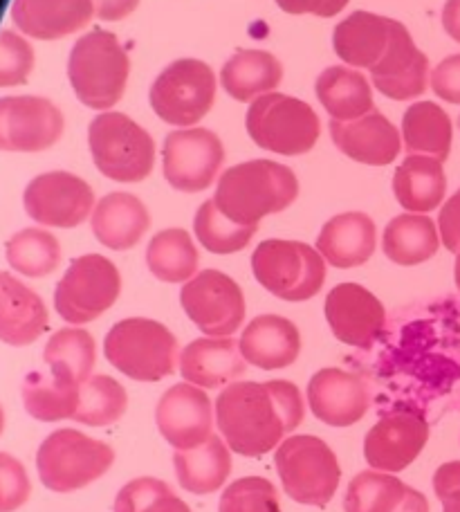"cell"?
<instances>
[{"label":"cell","mask_w":460,"mask_h":512,"mask_svg":"<svg viewBox=\"0 0 460 512\" xmlns=\"http://www.w3.org/2000/svg\"><path fill=\"white\" fill-rule=\"evenodd\" d=\"M214 409L229 450L250 459L276 450L306 416L301 391L290 380L232 382L218 393Z\"/></svg>","instance_id":"obj_1"},{"label":"cell","mask_w":460,"mask_h":512,"mask_svg":"<svg viewBox=\"0 0 460 512\" xmlns=\"http://www.w3.org/2000/svg\"><path fill=\"white\" fill-rule=\"evenodd\" d=\"M297 196L299 180L290 167L272 160H250L218 178L214 203L236 225L259 227L265 216L288 209Z\"/></svg>","instance_id":"obj_2"},{"label":"cell","mask_w":460,"mask_h":512,"mask_svg":"<svg viewBox=\"0 0 460 512\" xmlns=\"http://www.w3.org/2000/svg\"><path fill=\"white\" fill-rule=\"evenodd\" d=\"M131 59L117 36L92 30L72 45L68 57V79L77 99L92 111L106 113L126 93Z\"/></svg>","instance_id":"obj_3"},{"label":"cell","mask_w":460,"mask_h":512,"mask_svg":"<svg viewBox=\"0 0 460 512\" xmlns=\"http://www.w3.org/2000/svg\"><path fill=\"white\" fill-rule=\"evenodd\" d=\"M104 355L126 378L160 382L178 369V340L167 326L149 317H128L106 333Z\"/></svg>","instance_id":"obj_4"},{"label":"cell","mask_w":460,"mask_h":512,"mask_svg":"<svg viewBox=\"0 0 460 512\" xmlns=\"http://www.w3.org/2000/svg\"><path fill=\"white\" fill-rule=\"evenodd\" d=\"M113 463V447L70 427L45 436L36 450L39 481L57 495H70L99 481Z\"/></svg>","instance_id":"obj_5"},{"label":"cell","mask_w":460,"mask_h":512,"mask_svg":"<svg viewBox=\"0 0 460 512\" xmlns=\"http://www.w3.org/2000/svg\"><path fill=\"white\" fill-rule=\"evenodd\" d=\"M274 468L285 495L301 506L326 508L342 481L337 454L312 434L285 438L274 452Z\"/></svg>","instance_id":"obj_6"},{"label":"cell","mask_w":460,"mask_h":512,"mask_svg":"<svg viewBox=\"0 0 460 512\" xmlns=\"http://www.w3.org/2000/svg\"><path fill=\"white\" fill-rule=\"evenodd\" d=\"M90 155L99 173L115 182H142L155 167V142L124 113L106 111L88 128Z\"/></svg>","instance_id":"obj_7"},{"label":"cell","mask_w":460,"mask_h":512,"mask_svg":"<svg viewBox=\"0 0 460 512\" xmlns=\"http://www.w3.org/2000/svg\"><path fill=\"white\" fill-rule=\"evenodd\" d=\"M326 259L317 248L299 241L270 239L252 254L256 281L283 301H308L319 295L326 281Z\"/></svg>","instance_id":"obj_8"},{"label":"cell","mask_w":460,"mask_h":512,"mask_svg":"<svg viewBox=\"0 0 460 512\" xmlns=\"http://www.w3.org/2000/svg\"><path fill=\"white\" fill-rule=\"evenodd\" d=\"M245 126L252 142L276 155H303L315 149L321 122L310 104L297 97L268 93L247 108Z\"/></svg>","instance_id":"obj_9"},{"label":"cell","mask_w":460,"mask_h":512,"mask_svg":"<svg viewBox=\"0 0 460 512\" xmlns=\"http://www.w3.org/2000/svg\"><path fill=\"white\" fill-rule=\"evenodd\" d=\"M122 292V274L101 254L77 256L54 288V310L70 326H84L113 308Z\"/></svg>","instance_id":"obj_10"},{"label":"cell","mask_w":460,"mask_h":512,"mask_svg":"<svg viewBox=\"0 0 460 512\" xmlns=\"http://www.w3.org/2000/svg\"><path fill=\"white\" fill-rule=\"evenodd\" d=\"M216 75L205 61L178 59L151 86V108L162 122L191 128L202 122L216 102Z\"/></svg>","instance_id":"obj_11"},{"label":"cell","mask_w":460,"mask_h":512,"mask_svg":"<svg viewBox=\"0 0 460 512\" xmlns=\"http://www.w3.org/2000/svg\"><path fill=\"white\" fill-rule=\"evenodd\" d=\"M223 162V142L209 128H176L162 146L164 178L182 194H200L209 189Z\"/></svg>","instance_id":"obj_12"},{"label":"cell","mask_w":460,"mask_h":512,"mask_svg":"<svg viewBox=\"0 0 460 512\" xmlns=\"http://www.w3.org/2000/svg\"><path fill=\"white\" fill-rule=\"evenodd\" d=\"M95 205V191L70 171L41 173L23 191L25 214L41 227L72 230L88 221Z\"/></svg>","instance_id":"obj_13"},{"label":"cell","mask_w":460,"mask_h":512,"mask_svg":"<svg viewBox=\"0 0 460 512\" xmlns=\"http://www.w3.org/2000/svg\"><path fill=\"white\" fill-rule=\"evenodd\" d=\"M184 313L207 337H232L245 322V297L220 270H202L180 290Z\"/></svg>","instance_id":"obj_14"},{"label":"cell","mask_w":460,"mask_h":512,"mask_svg":"<svg viewBox=\"0 0 460 512\" xmlns=\"http://www.w3.org/2000/svg\"><path fill=\"white\" fill-rule=\"evenodd\" d=\"M66 120L61 108L45 97H0V151L39 153L61 140Z\"/></svg>","instance_id":"obj_15"},{"label":"cell","mask_w":460,"mask_h":512,"mask_svg":"<svg viewBox=\"0 0 460 512\" xmlns=\"http://www.w3.org/2000/svg\"><path fill=\"white\" fill-rule=\"evenodd\" d=\"M429 441V423L416 407L382 416L364 438V459L371 470L398 474L418 459Z\"/></svg>","instance_id":"obj_16"},{"label":"cell","mask_w":460,"mask_h":512,"mask_svg":"<svg viewBox=\"0 0 460 512\" xmlns=\"http://www.w3.org/2000/svg\"><path fill=\"white\" fill-rule=\"evenodd\" d=\"M155 425L176 452L193 450L214 436L216 409L205 389L180 382L164 391L155 405Z\"/></svg>","instance_id":"obj_17"},{"label":"cell","mask_w":460,"mask_h":512,"mask_svg":"<svg viewBox=\"0 0 460 512\" xmlns=\"http://www.w3.org/2000/svg\"><path fill=\"white\" fill-rule=\"evenodd\" d=\"M324 313L337 340L353 349L373 346L386 326L382 301L360 283H339L330 290Z\"/></svg>","instance_id":"obj_18"},{"label":"cell","mask_w":460,"mask_h":512,"mask_svg":"<svg viewBox=\"0 0 460 512\" xmlns=\"http://www.w3.org/2000/svg\"><path fill=\"white\" fill-rule=\"evenodd\" d=\"M306 398L315 418L330 427L360 423L371 407V393L364 380L335 367L321 369L310 378Z\"/></svg>","instance_id":"obj_19"},{"label":"cell","mask_w":460,"mask_h":512,"mask_svg":"<svg viewBox=\"0 0 460 512\" xmlns=\"http://www.w3.org/2000/svg\"><path fill=\"white\" fill-rule=\"evenodd\" d=\"M371 77L377 93L395 99V102H411L427 90L429 59L402 23L395 32L389 52L371 70Z\"/></svg>","instance_id":"obj_20"},{"label":"cell","mask_w":460,"mask_h":512,"mask_svg":"<svg viewBox=\"0 0 460 512\" xmlns=\"http://www.w3.org/2000/svg\"><path fill=\"white\" fill-rule=\"evenodd\" d=\"M178 371L184 382L200 389H220L241 378L247 371V362L234 337L205 335L180 351Z\"/></svg>","instance_id":"obj_21"},{"label":"cell","mask_w":460,"mask_h":512,"mask_svg":"<svg viewBox=\"0 0 460 512\" xmlns=\"http://www.w3.org/2000/svg\"><path fill=\"white\" fill-rule=\"evenodd\" d=\"M400 21L373 12H353L333 32V48L348 68L371 72L389 52Z\"/></svg>","instance_id":"obj_22"},{"label":"cell","mask_w":460,"mask_h":512,"mask_svg":"<svg viewBox=\"0 0 460 512\" xmlns=\"http://www.w3.org/2000/svg\"><path fill=\"white\" fill-rule=\"evenodd\" d=\"M48 306L39 292L12 272H0V342L14 349L34 344L48 331Z\"/></svg>","instance_id":"obj_23"},{"label":"cell","mask_w":460,"mask_h":512,"mask_svg":"<svg viewBox=\"0 0 460 512\" xmlns=\"http://www.w3.org/2000/svg\"><path fill=\"white\" fill-rule=\"evenodd\" d=\"M330 135L346 158L368 167H386L402 151L400 131L377 111L353 122L330 120Z\"/></svg>","instance_id":"obj_24"},{"label":"cell","mask_w":460,"mask_h":512,"mask_svg":"<svg viewBox=\"0 0 460 512\" xmlns=\"http://www.w3.org/2000/svg\"><path fill=\"white\" fill-rule=\"evenodd\" d=\"M95 16L92 0H14L16 30L36 41H59L88 27Z\"/></svg>","instance_id":"obj_25"},{"label":"cell","mask_w":460,"mask_h":512,"mask_svg":"<svg viewBox=\"0 0 460 512\" xmlns=\"http://www.w3.org/2000/svg\"><path fill=\"white\" fill-rule=\"evenodd\" d=\"M245 362L263 371L288 369L301 353V335L288 317H254L238 340Z\"/></svg>","instance_id":"obj_26"},{"label":"cell","mask_w":460,"mask_h":512,"mask_svg":"<svg viewBox=\"0 0 460 512\" xmlns=\"http://www.w3.org/2000/svg\"><path fill=\"white\" fill-rule=\"evenodd\" d=\"M90 227L95 239L108 250H133L151 227V214L140 198L113 191L92 209Z\"/></svg>","instance_id":"obj_27"},{"label":"cell","mask_w":460,"mask_h":512,"mask_svg":"<svg viewBox=\"0 0 460 512\" xmlns=\"http://www.w3.org/2000/svg\"><path fill=\"white\" fill-rule=\"evenodd\" d=\"M377 248L373 218L364 212H344L330 218L317 236V250L339 270L360 268Z\"/></svg>","instance_id":"obj_28"},{"label":"cell","mask_w":460,"mask_h":512,"mask_svg":"<svg viewBox=\"0 0 460 512\" xmlns=\"http://www.w3.org/2000/svg\"><path fill=\"white\" fill-rule=\"evenodd\" d=\"M79 396L81 382L59 367L30 371L21 382L23 407L39 423H61L75 418Z\"/></svg>","instance_id":"obj_29"},{"label":"cell","mask_w":460,"mask_h":512,"mask_svg":"<svg viewBox=\"0 0 460 512\" xmlns=\"http://www.w3.org/2000/svg\"><path fill=\"white\" fill-rule=\"evenodd\" d=\"M232 468V450L223 436L214 434L193 450H173V470H176L180 488L191 495L205 497L220 490L232 477Z\"/></svg>","instance_id":"obj_30"},{"label":"cell","mask_w":460,"mask_h":512,"mask_svg":"<svg viewBox=\"0 0 460 512\" xmlns=\"http://www.w3.org/2000/svg\"><path fill=\"white\" fill-rule=\"evenodd\" d=\"M393 194L409 214L434 212L447 194L443 162L429 155H407V160L395 169Z\"/></svg>","instance_id":"obj_31"},{"label":"cell","mask_w":460,"mask_h":512,"mask_svg":"<svg viewBox=\"0 0 460 512\" xmlns=\"http://www.w3.org/2000/svg\"><path fill=\"white\" fill-rule=\"evenodd\" d=\"M281 79V61L265 50H238L220 70V86L229 97L243 104L274 93Z\"/></svg>","instance_id":"obj_32"},{"label":"cell","mask_w":460,"mask_h":512,"mask_svg":"<svg viewBox=\"0 0 460 512\" xmlns=\"http://www.w3.org/2000/svg\"><path fill=\"white\" fill-rule=\"evenodd\" d=\"M315 93L330 120L353 122L375 111L373 88L360 70L330 66L317 77Z\"/></svg>","instance_id":"obj_33"},{"label":"cell","mask_w":460,"mask_h":512,"mask_svg":"<svg viewBox=\"0 0 460 512\" xmlns=\"http://www.w3.org/2000/svg\"><path fill=\"white\" fill-rule=\"evenodd\" d=\"M438 225L427 214H400L384 227L382 250L395 265H420L434 259L440 248Z\"/></svg>","instance_id":"obj_34"},{"label":"cell","mask_w":460,"mask_h":512,"mask_svg":"<svg viewBox=\"0 0 460 512\" xmlns=\"http://www.w3.org/2000/svg\"><path fill=\"white\" fill-rule=\"evenodd\" d=\"M454 128L449 115L434 102H418L402 117V146L407 155H429L445 162L452 153Z\"/></svg>","instance_id":"obj_35"},{"label":"cell","mask_w":460,"mask_h":512,"mask_svg":"<svg viewBox=\"0 0 460 512\" xmlns=\"http://www.w3.org/2000/svg\"><path fill=\"white\" fill-rule=\"evenodd\" d=\"M200 254L191 234L180 227L158 232L146 248V265L164 283H187L198 274Z\"/></svg>","instance_id":"obj_36"},{"label":"cell","mask_w":460,"mask_h":512,"mask_svg":"<svg viewBox=\"0 0 460 512\" xmlns=\"http://www.w3.org/2000/svg\"><path fill=\"white\" fill-rule=\"evenodd\" d=\"M7 265L27 279H43L59 268L61 243L48 227H25L5 243Z\"/></svg>","instance_id":"obj_37"},{"label":"cell","mask_w":460,"mask_h":512,"mask_svg":"<svg viewBox=\"0 0 460 512\" xmlns=\"http://www.w3.org/2000/svg\"><path fill=\"white\" fill-rule=\"evenodd\" d=\"M409 486L391 472L364 470L348 483L344 512H395Z\"/></svg>","instance_id":"obj_38"},{"label":"cell","mask_w":460,"mask_h":512,"mask_svg":"<svg viewBox=\"0 0 460 512\" xmlns=\"http://www.w3.org/2000/svg\"><path fill=\"white\" fill-rule=\"evenodd\" d=\"M128 409V393L110 376H90L81 384L79 407L75 423L88 427H108L115 425Z\"/></svg>","instance_id":"obj_39"},{"label":"cell","mask_w":460,"mask_h":512,"mask_svg":"<svg viewBox=\"0 0 460 512\" xmlns=\"http://www.w3.org/2000/svg\"><path fill=\"white\" fill-rule=\"evenodd\" d=\"M43 362L48 367H59L70 371L81 384H84L95 369L97 362V344L95 337L81 326H66L52 333L45 342Z\"/></svg>","instance_id":"obj_40"},{"label":"cell","mask_w":460,"mask_h":512,"mask_svg":"<svg viewBox=\"0 0 460 512\" xmlns=\"http://www.w3.org/2000/svg\"><path fill=\"white\" fill-rule=\"evenodd\" d=\"M259 227L252 225H236L234 221L220 212L216 207L214 198L205 200L193 218V232L202 248L209 250L211 254H236L245 250Z\"/></svg>","instance_id":"obj_41"},{"label":"cell","mask_w":460,"mask_h":512,"mask_svg":"<svg viewBox=\"0 0 460 512\" xmlns=\"http://www.w3.org/2000/svg\"><path fill=\"white\" fill-rule=\"evenodd\" d=\"M113 512H191V508L169 488V483L140 477L117 492Z\"/></svg>","instance_id":"obj_42"},{"label":"cell","mask_w":460,"mask_h":512,"mask_svg":"<svg viewBox=\"0 0 460 512\" xmlns=\"http://www.w3.org/2000/svg\"><path fill=\"white\" fill-rule=\"evenodd\" d=\"M218 512H281L279 492L265 477H243L223 490Z\"/></svg>","instance_id":"obj_43"},{"label":"cell","mask_w":460,"mask_h":512,"mask_svg":"<svg viewBox=\"0 0 460 512\" xmlns=\"http://www.w3.org/2000/svg\"><path fill=\"white\" fill-rule=\"evenodd\" d=\"M36 66V54L23 34L0 32V88L23 86Z\"/></svg>","instance_id":"obj_44"},{"label":"cell","mask_w":460,"mask_h":512,"mask_svg":"<svg viewBox=\"0 0 460 512\" xmlns=\"http://www.w3.org/2000/svg\"><path fill=\"white\" fill-rule=\"evenodd\" d=\"M32 481L25 465L14 454L0 452V512H14L27 504Z\"/></svg>","instance_id":"obj_45"},{"label":"cell","mask_w":460,"mask_h":512,"mask_svg":"<svg viewBox=\"0 0 460 512\" xmlns=\"http://www.w3.org/2000/svg\"><path fill=\"white\" fill-rule=\"evenodd\" d=\"M431 90L447 104H460V54L447 57L431 70Z\"/></svg>","instance_id":"obj_46"},{"label":"cell","mask_w":460,"mask_h":512,"mask_svg":"<svg viewBox=\"0 0 460 512\" xmlns=\"http://www.w3.org/2000/svg\"><path fill=\"white\" fill-rule=\"evenodd\" d=\"M434 492L443 512H460V461L440 465L434 474Z\"/></svg>","instance_id":"obj_47"},{"label":"cell","mask_w":460,"mask_h":512,"mask_svg":"<svg viewBox=\"0 0 460 512\" xmlns=\"http://www.w3.org/2000/svg\"><path fill=\"white\" fill-rule=\"evenodd\" d=\"M438 232L449 252H460V189L440 207L438 214Z\"/></svg>","instance_id":"obj_48"},{"label":"cell","mask_w":460,"mask_h":512,"mask_svg":"<svg viewBox=\"0 0 460 512\" xmlns=\"http://www.w3.org/2000/svg\"><path fill=\"white\" fill-rule=\"evenodd\" d=\"M276 5H279L283 12L294 14V16L312 14V16L330 18L342 12V9L348 5V0H276Z\"/></svg>","instance_id":"obj_49"},{"label":"cell","mask_w":460,"mask_h":512,"mask_svg":"<svg viewBox=\"0 0 460 512\" xmlns=\"http://www.w3.org/2000/svg\"><path fill=\"white\" fill-rule=\"evenodd\" d=\"M92 5H95L97 18L115 23L131 16L137 9V5H140V0H92Z\"/></svg>","instance_id":"obj_50"},{"label":"cell","mask_w":460,"mask_h":512,"mask_svg":"<svg viewBox=\"0 0 460 512\" xmlns=\"http://www.w3.org/2000/svg\"><path fill=\"white\" fill-rule=\"evenodd\" d=\"M443 27L456 43H460V0H447L445 3Z\"/></svg>","instance_id":"obj_51"},{"label":"cell","mask_w":460,"mask_h":512,"mask_svg":"<svg viewBox=\"0 0 460 512\" xmlns=\"http://www.w3.org/2000/svg\"><path fill=\"white\" fill-rule=\"evenodd\" d=\"M395 512H429V501H427L425 495H422L420 490L409 486L407 495H404L400 508L395 510Z\"/></svg>","instance_id":"obj_52"},{"label":"cell","mask_w":460,"mask_h":512,"mask_svg":"<svg viewBox=\"0 0 460 512\" xmlns=\"http://www.w3.org/2000/svg\"><path fill=\"white\" fill-rule=\"evenodd\" d=\"M454 279H456V286L460 290V252L456 254V265H454Z\"/></svg>","instance_id":"obj_53"},{"label":"cell","mask_w":460,"mask_h":512,"mask_svg":"<svg viewBox=\"0 0 460 512\" xmlns=\"http://www.w3.org/2000/svg\"><path fill=\"white\" fill-rule=\"evenodd\" d=\"M5 423H7V416H5L3 405H0V436H3V432H5Z\"/></svg>","instance_id":"obj_54"}]
</instances>
